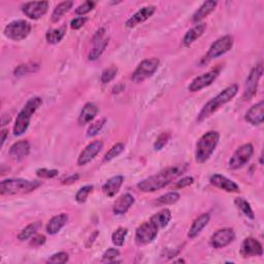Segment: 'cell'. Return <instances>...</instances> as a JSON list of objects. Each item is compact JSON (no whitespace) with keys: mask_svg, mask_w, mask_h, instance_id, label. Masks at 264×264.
<instances>
[{"mask_svg":"<svg viewBox=\"0 0 264 264\" xmlns=\"http://www.w3.org/2000/svg\"><path fill=\"white\" fill-rule=\"evenodd\" d=\"M186 170H187L186 164H180L176 166L167 167L160 171L157 175L149 177L140 182L137 184V188L146 193L155 192L157 190L166 187L168 184L175 181L177 178L181 177Z\"/></svg>","mask_w":264,"mask_h":264,"instance_id":"1","label":"cell"},{"mask_svg":"<svg viewBox=\"0 0 264 264\" xmlns=\"http://www.w3.org/2000/svg\"><path fill=\"white\" fill-rule=\"evenodd\" d=\"M237 91H238L237 85H231L227 87L226 89H224L221 93L218 94L215 98L211 99L202 108V110L200 111L197 117V121L202 122L205 119L211 117L212 114L219 110L221 107L225 106L229 101H231L234 98V96L237 94Z\"/></svg>","mask_w":264,"mask_h":264,"instance_id":"2","label":"cell"},{"mask_svg":"<svg viewBox=\"0 0 264 264\" xmlns=\"http://www.w3.org/2000/svg\"><path fill=\"white\" fill-rule=\"evenodd\" d=\"M41 105L42 100L40 97H32L26 102L24 108L19 113L14 125V134L16 136H20L27 131L32 116Z\"/></svg>","mask_w":264,"mask_h":264,"instance_id":"3","label":"cell"},{"mask_svg":"<svg viewBox=\"0 0 264 264\" xmlns=\"http://www.w3.org/2000/svg\"><path fill=\"white\" fill-rule=\"evenodd\" d=\"M219 140V132L209 131L204 133L196 145V151H195V160H196V162L204 163L205 161H208L216 150Z\"/></svg>","mask_w":264,"mask_h":264,"instance_id":"4","label":"cell"},{"mask_svg":"<svg viewBox=\"0 0 264 264\" xmlns=\"http://www.w3.org/2000/svg\"><path fill=\"white\" fill-rule=\"evenodd\" d=\"M40 186L38 181H28L24 179H7L0 184V192L2 195L26 194L37 190Z\"/></svg>","mask_w":264,"mask_h":264,"instance_id":"5","label":"cell"},{"mask_svg":"<svg viewBox=\"0 0 264 264\" xmlns=\"http://www.w3.org/2000/svg\"><path fill=\"white\" fill-rule=\"evenodd\" d=\"M31 31V25L25 20H16L10 22L4 28V36L14 41L25 39Z\"/></svg>","mask_w":264,"mask_h":264,"instance_id":"6","label":"cell"},{"mask_svg":"<svg viewBox=\"0 0 264 264\" xmlns=\"http://www.w3.org/2000/svg\"><path fill=\"white\" fill-rule=\"evenodd\" d=\"M159 228L150 220L144 222L136 228L135 243L137 246H145L152 243L158 235Z\"/></svg>","mask_w":264,"mask_h":264,"instance_id":"7","label":"cell"},{"mask_svg":"<svg viewBox=\"0 0 264 264\" xmlns=\"http://www.w3.org/2000/svg\"><path fill=\"white\" fill-rule=\"evenodd\" d=\"M160 61L157 58H150L142 61L132 75V81L135 83L144 82L145 79L152 76L156 73Z\"/></svg>","mask_w":264,"mask_h":264,"instance_id":"8","label":"cell"},{"mask_svg":"<svg viewBox=\"0 0 264 264\" xmlns=\"http://www.w3.org/2000/svg\"><path fill=\"white\" fill-rule=\"evenodd\" d=\"M253 153H254V148L251 144H246V145L240 146L233 153L230 160H229V163H228L229 168L235 170V169L243 167L250 161L251 157L253 156Z\"/></svg>","mask_w":264,"mask_h":264,"instance_id":"9","label":"cell"},{"mask_svg":"<svg viewBox=\"0 0 264 264\" xmlns=\"http://www.w3.org/2000/svg\"><path fill=\"white\" fill-rule=\"evenodd\" d=\"M232 45H233V38L230 36L220 38L219 39H217L215 42L212 43L211 48L208 54H206L203 61L209 62L212 59L218 58V57L226 54L227 52L231 50Z\"/></svg>","mask_w":264,"mask_h":264,"instance_id":"10","label":"cell"},{"mask_svg":"<svg viewBox=\"0 0 264 264\" xmlns=\"http://www.w3.org/2000/svg\"><path fill=\"white\" fill-rule=\"evenodd\" d=\"M262 75H263V65L261 63L251 71L249 76L247 77L245 85V91H244L245 100H251L255 96Z\"/></svg>","mask_w":264,"mask_h":264,"instance_id":"11","label":"cell"},{"mask_svg":"<svg viewBox=\"0 0 264 264\" xmlns=\"http://www.w3.org/2000/svg\"><path fill=\"white\" fill-rule=\"evenodd\" d=\"M235 238L232 228H222L216 231L211 237V245L215 249H222L231 244Z\"/></svg>","mask_w":264,"mask_h":264,"instance_id":"12","label":"cell"},{"mask_svg":"<svg viewBox=\"0 0 264 264\" xmlns=\"http://www.w3.org/2000/svg\"><path fill=\"white\" fill-rule=\"evenodd\" d=\"M49 8L48 1H32L27 2L22 7L23 13L32 20H38L47 14Z\"/></svg>","mask_w":264,"mask_h":264,"instance_id":"13","label":"cell"},{"mask_svg":"<svg viewBox=\"0 0 264 264\" xmlns=\"http://www.w3.org/2000/svg\"><path fill=\"white\" fill-rule=\"evenodd\" d=\"M218 75H219V70H213L205 74H202L201 75L195 77L191 84L189 85L188 89L190 92H198L202 90L203 88L208 87L213 84V82L217 78Z\"/></svg>","mask_w":264,"mask_h":264,"instance_id":"14","label":"cell"},{"mask_svg":"<svg viewBox=\"0 0 264 264\" xmlns=\"http://www.w3.org/2000/svg\"><path fill=\"white\" fill-rule=\"evenodd\" d=\"M102 148H103V143L101 141H95L89 144L82 151V153L79 154L77 158V165L84 166L89 162H91L102 150Z\"/></svg>","mask_w":264,"mask_h":264,"instance_id":"15","label":"cell"},{"mask_svg":"<svg viewBox=\"0 0 264 264\" xmlns=\"http://www.w3.org/2000/svg\"><path fill=\"white\" fill-rule=\"evenodd\" d=\"M239 253L244 258L258 257L262 256L263 248L257 239L253 237H247L243 242L242 247H240Z\"/></svg>","mask_w":264,"mask_h":264,"instance_id":"16","label":"cell"},{"mask_svg":"<svg viewBox=\"0 0 264 264\" xmlns=\"http://www.w3.org/2000/svg\"><path fill=\"white\" fill-rule=\"evenodd\" d=\"M156 7L154 5L145 6L142 9H140L137 13H135L131 18H129L126 22V27L127 28H133L136 25L142 24L145 21H147L149 18L152 17L155 13Z\"/></svg>","mask_w":264,"mask_h":264,"instance_id":"17","label":"cell"},{"mask_svg":"<svg viewBox=\"0 0 264 264\" xmlns=\"http://www.w3.org/2000/svg\"><path fill=\"white\" fill-rule=\"evenodd\" d=\"M210 182L213 186L222 189L226 192H230V193H234V192H238L239 191V187L237 186V184H235L233 181L227 179L226 177L219 175V174H215L210 178Z\"/></svg>","mask_w":264,"mask_h":264,"instance_id":"18","label":"cell"},{"mask_svg":"<svg viewBox=\"0 0 264 264\" xmlns=\"http://www.w3.org/2000/svg\"><path fill=\"white\" fill-rule=\"evenodd\" d=\"M30 152V145L27 141H20L15 143L9 149V157L14 161H21L24 158L29 155Z\"/></svg>","mask_w":264,"mask_h":264,"instance_id":"19","label":"cell"},{"mask_svg":"<svg viewBox=\"0 0 264 264\" xmlns=\"http://www.w3.org/2000/svg\"><path fill=\"white\" fill-rule=\"evenodd\" d=\"M133 203H134V197L131 194L126 193V194L121 195V196L113 203V214L118 216L126 214L133 205Z\"/></svg>","mask_w":264,"mask_h":264,"instance_id":"20","label":"cell"},{"mask_svg":"<svg viewBox=\"0 0 264 264\" xmlns=\"http://www.w3.org/2000/svg\"><path fill=\"white\" fill-rule=\"evenodd\" d=\"M263 110H264V102L260 101L257 103V105L253 106L251 109L248 110V112L245 114L246 121L252 125H255V126L262 124V122L264 120Z\"/></svg>","mask_w":264,"mask_h":264,"instance_id":"21","label":"cell"},{"mask_svg":"<svg viewBox=\"0 0 264 264\" xmlns=\"http://www.w3.org/2000/svg\"><path fill=\"white\" fill-rule=\"evenodd\" d=\"M123 182H124V177L122 176H116L111 178L105 183V185L102 186L103 193L109 197H113L114 195L119 192Z\"/></svg>","mask_w":264,"mask_h":264,"instance_id":"22","label":"cell"},{"mask_svg":"<svg viewBox=\"0 0 264 264\" xmlns=\"http://www.w3.org/2000/svg\"><path fill=\"white\" fill-rule=\"evenodd\" d=\"M210 214L209 213H205L200 215L198 218L194 220V222L192 223V226L189 229V232H188V237L189 238H195L196 237L200 232L202 229L208 225V223L210 222Z\"/></svg>","mask_w":264,"mask_h":264,"instance_id":"23","label":"cell"},{"mask_svg":"<svg viewBox=\"0 0 264 264\" xmlns=\"http://www.w3.org/2000/svg\"><path fill=\"white\" fill-rule=\"evenodd\" d=\"M98 113V108L94 105V103H86L84 106L81 113L78 117V123L79 125H86L93 121Z\"/></svg>","mask_w":264,"mask_h":264,"instance_id":"24","label":"cell"},{"mask_svg":"<svg viewBox=\"0 0 264 264\" xmlns=\"http://www.w3.org/2000/svg\"><path fill=\"white\" fill-rule=\"evenodd\" d=\"M206 28V25L204 23H201V24H197L195 27H193L192 29H190L189 31H187V33L185 34V37L183 38V44L184 47H190V45L195 41L197 40L204 32Z\"/></svg>","mask_w":264,"mask_h":264,"instance_id":"25","label":"cell"},{"mask_svg":"<svg viewBox=\"0 0 264 264\" xmlns=\"http://www.w3.org/2000/svg\"><path fill=\"white\" fill-rule=\"evenodd\" d=\"M67 220H68V216L66 214H60L58 216L53 217L49 221L47 227H45V229H47V232L52 235L58 233L61 230V228L67 223Z\"/></svg>","mask_w":264,"mask_h":264,"instance_id":"26","label":"cell"},{"mask_svg":"<svg viewBox=\"0 0 264 264\" xmlns=\"http://www.w3.org/2000/svg\"><path fill=\"white\" fill-rule=\"evenodd\" d=\"M217 4H218V2L214 1V0H209V1L203 2L201 4V6L194 13V15L192 17V21L195 23L200 22L205 17H208L212 13V11L215 10Z\"/></svg>","mask_w":264,"mask_h":264,"instance_id":"27","label":"cell"},{"mask_svg":"<svg viewBox=\"0 0 264 264\" xmlns=\"http://www.w3.org/2000/svg\"><path fill=\"white\" fill-rule=\"evenodd\" d=\"M109 41H110V39L107 38H103L100 40L94 41L93 42V44H94L93 48H92V50H91V52L89 53V56H88L89 60H91V61L97 60L99 57L102 55V53L105 52V50L107 49Z\"/></svg>","mask_w":264,"mask_h":264,"instance_id":"28","label":"cell"},{"mask_svg":"<svg viewBox=\"0 0 264 264\" xmlns=\"http://www.w3.org/2000/svg\"><path fill=\"white\" fill-rule=\"evenodd\" d=\"M73 5H74V2L71 1V0H67V1L60 2L53 10V14H52V17H51L52 22L53 23L58 22L66 13H68V11L71 10Z\"/></svg>","mask_w":264,"mask_h":264,"instance_id":"29","label":"cell"},{"mask_svg":"<svg viewBox=\"0 0 264 264\" xmlns=\"http://www.w3.org/2000/svg\"><path fill=\"white\" fill-rule=\"evenodd\" d=\"M159 229L164 228L165 226L168 225L169 221L171 220V213L168 209H164L162 211H160L156 215H154L150 219Z\"/></svg>","mask_w":264,"mask_h":264,"instance_id":"30","label":"cell"},{"mask_svg":"<svg viewBox=\"0 0 264 264\" xmlns=\"http://www.w3.org/2000/svg\"><path fill=\"white\" fill-rule=\"evenodd\" d=\"M41 227V223L40 222H36V223H31L28 226H26L23 230L19 233L18 238L21 240V242H24V240L29 239L30 237L34 236L38 231L39 230Z\"/></svg>","mask_w":264,"mask_h":264,"instance_id":"31","label":"cell"},{"mask_svg":"<svg viewBox=\"0 0 264 264\" xmlns=\"http://www.w3.org/2000/svg\"><path fill=\"white\" fill-rule=\"evenodd\" d=\"M65 36V27L49 30L45 34V39L51 44H57L62 40Z\"/></svg>","mask_w":264,"mask_h":264,"instance_id":"32","label":"cell"},{"mask_svg":"<svg viewBox=\"0 0 264 264\" xmlns=\"http://www.w3.org/2000/svg\"><path fill=\"white\" fill-rule=\"evenodd\" d=\"M234 203L237 206V209L242 212L247 218H249V219H254L255 218L254 212H253V210H252L250 203L246 199H244L242 197L235 198Z\"/></svg>","mask_w":264,"mask_h":264,"instance_id":"33","label":"cell"},{"mask_svg":"<svg viewBox=\"0 0 264 264\" xmlns=\"http://www.w3.org/2000/svg\"><path fill=\"white\" fill-rule=\"evenodd\" d=\"M127 233H128L127 228H124V227L118 228L117 230L114 231L112 235L113 244L117 247H122L124 245L125 238H126V235H127Z\"/></svg>","mask_w":264,"mask_h":264,"instance_id":"34","label":"cell"},{"mask_svg":"<svg viewBox=\"0 0 264 264\" xmlns=\"http://www.w3.org/2000/svg\"><path fill=\"white\" fill-rule=\"evenodd\" d=\"M180 199V194L177 192H169L166 193L162 196H160L157 199V203L160 205H167V204H174Z\"/></svg>","mask_w":264,"mask_h":264,"instance_id":"35","label":"cell"},{"mask_svg":"<svg viewBox=\"0 0 264 264\" xmlns=\"http://www.w3.org/2000/svg\"><path fill=\"white\" fill-rule=\"evenodd\" d=\"M124 148H125V146L122 143H118L116 145H113L110 149V151L105 155V159H103V160H105L106 162L111 161V160H113V158L118 157L124 151Z\"/></svg>","mask_w":264,"mask_h":264,"instance_id":"36","label":"cell"},{"mask_svg":"<svg viewBox=\"0 0 264 264\" xmlns=\"http://www.w3.org/2000/svg\"><path fill=\"white\" fill-rule=\"evenodd\" d=\"M117 74H118V68L116 66H111L107 68V70L103 71L101 74V77H100L101 83L103 84L110 83L114 77H116Z\"/></svg>","mask_w":264,"mask_h":264,"instance_id":"37","label":"cell"},{"mask_svg":"<svg viewBox=\"0 0 264 264\" xmlns=\"http://www.w3.org/2000/svg\"><path fill=\"white\" fill-rule=\"evenodd\" d=\"M105 124H106V119H101V120H98L94 123H92L87 130V136L92 137V136H95L96 134H98V132L102 129L103 126H105Z\"/></svg>","mask_w":264,"mask_h":264,"instance_id":"38","label":"cell"},{"mask_svg":"<svg viewBox=\"0 0 264 264\" xmlns=\"http://www.w3.org/2000/svg\"><path fill=\"white\" fill-rule=\"evenodd\" d=\"M92 190H93V186H85L83 188L79 189L77 191V193L75 194V200L78 202V203H84L86 202L89 194L92 192Z\"/></svg>","mask_w":264,"mask_h":264,"instance_id":"39","label":"cell"},{"mask_svg":"<svg viewBox=\"0 0 264 264\" xmlns=\"http://www.w3.org/2000/svg\"><path fill=\"white\" fill-rule=\"evenodd\" d=\"M169 139H170V134L168 132H163V133L160 134L157 137V140L154 144L155 150L159 151V150H161V149H163L165 147V145L168 143Z\"/></svg>","mask_w":264,"mask_h":264,"instance_id":"40","label":"cell"},{"mask_svg":"<svg viewBox=\"0 0 264 264\" xmlns=\"http://www.w3.org/2000/svg\"><path fill=\"white\" fill-rule=\"evenodd\" d=\"M95 6V2L94 1H85L83 4L78 5L75 8V14L78 16H84L94 8Z\"/></svg>","mask_w":264,"mask_h":264,"instance_id":"41","label":"cell"},{"mask_svg":"<svg viewBox=\"0 0 264 264\" xmlns=\"http://www.w3.org/2000/svg\"><path fill=\"white\" fill-rule=\"evenodd\" d=\"M59 171L57 169H48V168H39L37 170V176L42 179H53L58 176Z\"/></svg>","mask_w":264,"mask_h":264,"instance_id":"42","label":"cell"},{"mask_svg":"<svg viewBox=\"0 0 264 264\" xmlns=\"http://www.w3.org/2000/svg\"><path fill=\"white\" fill-rule=\"evenodd\" d=\"M67 261H68V254L64 253V252L56 253L48 259V263H54V264H62L66 263Z\"/></svg>","mask_w":264,"mask_h":264,"instance_id":"43","label":"cell"},{"mask_svg":"<svg viewBox=\"0 0 264 264\" xmlns=\"http://www.w3.org/2000/svg\"><path fill=\"white\" fill-rule=\"evenodd\" d=\"M120 256V252L117 249H109L102 255V258L108 261H113L116 258Z\"/></svg>","mask_w":264,"mask_h":264,"instance_id":"44","label":"cell"},{"mask_svg":"<svg viewBox=\"0 0 264 264\" xmlns=\"http://www.w3.org/2000/svg\"><path fill=\"white\" fill-rule=\"evenodd\" d=\"M87 21H88V19L86 17L75 18L71 22V27H72V29H75V30L81 29L86 24Z\"/></svg>","mask_w":264,"mask_h":264,"instance_id":"45","label":"cell"},{"mask_svg":"<svg viewBox=\"0 0 264 264\" xmlns=\"http://www.w3.org/2000/svg\"><path fill=\"white\" fill-rule=\"evenodd\" d=\"M194 182V179L192 177H186V178H183L182 180H180L179 182H177L175 184V188L178 189H182V188H185L188 187L190 185H192Z\"/></svg>","mask_w":264,"mask_h":264,"instance_id":"46","label":"cell"},{"mask_svg":"<svg viewBox=\"0 0 264 264\" xmlns=\"http://www.w3.org/2000/svg\"><path fill=\"white\" fill-rule=\"evenodd\" d=\"M45 243V236L42 234H36L30 242V245L33 247H39Z\"/></svg>","mask_w":264,"mask_h":264,"instance_id":"47","label":"cell"},{"mask_svg":"<svg viewBox=\"0 0 264 264\" xmlns=\"http://www.w3.org/2000/svg\"><path fill=\"white\" fill-rule=\"evenodd\" d=\"M78 179H79V176L77 174H75V175L70 176V177H67L66 179L62 180V184H66V185H70V184L75 183Z\"/></svg>","mask_w":264,"mask_h":264,"instance_id":"48","label":"cell"},{"mask_svg":"<svg viewBox=\"0 0 264 264\" xmlns=\"http://www.w3.org/2000/svg\"><path fill=\"white\" fill-rule=\"evenodd\" d=\"M7 135H8V130L3 129V130L1 131V147H3V145H4L5 141H6Z\"/></svg>","mask_w":264,"mask_h":264,"instance_id":"49","label":"cell"}]
</instances>
